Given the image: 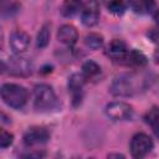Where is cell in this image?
I'll use <instances>...</instances> for the list:
<instances>
[{"instance_id":"6da1fadb","label":"cell","mask_w":159,"mask_h":159,"mask_svg":"<svg viewBox=\"0 0 159 159\" xmlns=\"http://www.w3.org/2000/svg\"><path fill=\"white\" fill-rule=\"evenodd\" d=\"M1 98L11 108H22L29 98V93L25 87L16 83H5L1 86Z\"/></svg>"},{"instance_id":"7a4b0ae2","label":"cell","mask_w":159,"mask_h":159,"mask_svg":"<svg viewBox=\"0 0 159 159\" xmlns=\"http://www.w3.org/2000/svg\"><path fill=\"white\" fill-rule=\"evenodd\" d=\"M34 104L37 111H50L57 106V98L51 86L41 83L34 88Z\"/></svg>"},{"instance_id":"3957f363","label":"cell","mask_w":159,"mask_h":159,"mask_svg":"<svg viewBox=\"0 0 159 159\" xmlns=\"http://www.w3.org/2000/svg\"><path fill=\"white\" fill-rule=\"evenodd\" d=\"M111 93L116 97H129L135 92L133 77L129 75H119L116 77L109 88Z\"/></svg>"},{"instance_id":"277c9868","label":"cell","mask_w":159,"mask_h":159,"mask_svg":"<svg viewBox=\"0 0 159 159\" xmlns=\"http://www.w3.org/2000/svg\"><path fill=\"white\" fill-rule=\"evenodd\" d=\"M153 140L149 135L144 133H137L130 140V153L135 158H142L153 149Z\"/></svg>"},{"instance_id":"5b68a950","label":"cell","mask_w":159,"mask_h":159,"mask_svg":"<svg viewBox=\"0 0 159 159\" xmlns=\"http://www.w3.org/2000/svg\"><path fill=\"white\" fill-rule=\"evenodd\" d=\"M106 114L112 120H128L133 117V107L125 102H112L107 104Z\"/></svg>"},{"instance_id":"8992f818","label":"cell","mask_w":159,"mask_h":159,"mask_svg":"<svg viewBox=\"0 0 159 159\" xmlns=\"http://www.w3.org/2000/svg\"><path fill=\"white\" fill-rule=\"evenodd\" d=\"M81 20L82 24L87 27L94 26L99 20V5L97 0H88L83 4L81 10Z\"/></svg>"},{"instance_id":"52a82bcc","label":"cell","mask_w":159,"mask_h":159,"mask_svg":"<svg viewBox=\"0 0 159 159\" xmlns=\"http://www.w3.org/2000/svg\"><path fill=\"white\" fill-rule=\"evenodd\" d=\"M50 139V133L43 127H32L24 134V143L27 147L45 144Z\"/></svg>"},{"instance_id":"ba28073f","label":"cell","mask_w":159,"mask_h":159,"mask_svg":"<svg viewBox=\"0 0 159 159\" xmlns=\"http://www.w3.org/2000/svg\"><path fill=\"white\" fill-rule=\"evenodd\" d=\"M84 76L80 75V73H75L70 77L68 80V91L72 94V99H73V104L77 106L81 103L82 99V88H83V83H84Z\"/></svg>"},{"instance_id":"9c48e42d","label":"cell","mask_w":159,"mask_h":159,"mask_svg":"<svg viewBox=\"0 0 159 159\" xmlns=\"http://www.w3.org/2000/svg\"><path fill=\"white\" fill-rule=\"evenodd\" d=\"M128 48H127V45L123 40H118V39H114L109 42L108 47H107V55L113 60V61H120L123 62V60L125 58L127 53H128Z\"/></svg>"},{"instance_id":"30bf717a","label":"cell","mask_w":159,"mask_h":159,"mask_svg":"<svg viewBox=\"0 0 159 159\" xmlns=\"http://www.w3.org/2000/svg\"><path fill=\"white\" fill-rule=\"evenodd\" d=\"M9 70L11 73L17 76H27L32 72L31 62L25 57H12L9 62Z\"/></svg>"},{"instance_id":"8fae6325","label":"cell","mask_w":159,"mask_h":159,"mask_svg":"<svg viewBox=\"0 0 159 159\" xmlns=\"http://www.w3.org/2000/svg\"><path fill=\"white\" fill-rule=\"evenodd\" d=\"M9 43H10L12 52L21 53L27 50V47L30 45V37L24 31H15L14 34H11Z\"/></svg>"},{"instance_id":"7c38bea8","label":"cell","mask_w":159,"mask_h":159,"mask_svg":"<svg viewBox=\"0 0 159 159\" xmlns=\"http://www.w3.org/2000/svg\"><path fill=\"white\" fill-rule=\"evenodd\" d=\"M57 39H58L60 42H62L67 46H73L77 42V39H78V34H77L76 27L72 26V25H68V24L62 25L58 29Z\"/></svg>"},{"instance_id":"4fadbf2b","label":"cell","mask_w":159,"mask_h":159,"mask_svg":"<svg viewBox=\"0 0 159 159\" xmlns=\"http://www.w3.org/2000/svg\"><path fill=\"white\" fill-rule=\"evenodd\" d=\"M147 57L143 52L138 51V50H130L128 51L125 58L123 60V63H125L127 66L130 67H144L147 65Z\"/></svg>"},{"instance_id":"5bb4252c","label":"cell","mask_w":159,"mask_h":159,"mask_svg":"<svg viewBox=\"0 0 159 159\" xmlns=\"http://www.w3.org/2000/svg\"><path fill=\"white\" fill-rule=\"evenodd\" d=\"M82 6L83 4L81 0H65L61 6V14L66 17H72L82 10Z\"/></svg>"},{"instance_id":"9a60e30c","label":"cell","mask_w":159,"mask_h":159,"mask_svg":"<svg viewBox=\"0 0 159 159\" xmlns=\"http://www.w3.org/2000/svg\"><path fill=\"white\" fill-rule=\"evenodd\" d=\"M144 119L147 124L152 128L153 133L159 138V107H152L147 112Z\"/></svg>"},{"instance_id":"2e32d148","label":"cell","mask_w":159,"mask_h":159,"mask_svg":"<svg viewBox=\"0 0 159 159\" xmlns=\"http://www.w3.org/2000/svg\"><path fill=\"white\" fill-rule=\"evenodd\" d=\"M109 12L114 15H122L129 6L130 0H104Z\"/></svg>"},{"instance_id":"e0dca14e","label":"cell","mask_w":159,"mask_h":159,"mask_svg":"<svg viewBox=\"0 0 159 159\" xmlns=\"http://www.w3.org/2000/svg\"><path fill=\"white\" fill-rule=\"evenodd\" d=\"M155 9V0H135L133 4V10L139 15H148Z\"/></svg>"},{"instance_id":"ac0fdd59","label":"cell","mask_w":159,"mask_h":159,"mask_svg":"<svg viewBox=\"0 0 159 159\" xmlns=\"http://www.w3.org/2000/svg\"><path fill=\"white\" fill-rule=\"evenodd\" d=\"M101 73V67L93 62V61H87L83 63L82 66V75L84 76V78H93L96 76H98Z\"/></svg>"},{"instance_id":"d6986e66","label":"cell","mask_w":159,"mask_h":159,"mask_svg":"<svg viewBox=\"0 0 159 159\" xmlns=\"http://www.w3.org/2000/svg\"><path fill=\"white\" fill-rule=\"evenodd\" d=\"M84 43L91 50H98L103 46V37L99 34L91 32L84 37Z\"/></svg>"},{"instance_id":"ffe728a7","label":"cell","mask_w":159,"mask_h":159,"mask_svg":"<svg viewBox=\"0 0 159 159\" xmlns=\"http://www.w3.org/2000/svg\"><path fill=\"white\" fill-rule=\"evenodd\" d=\"M50 41V26L48 25H43L40 30V32L37 34V47L43 48L47 46Z\"/></svg>"},{"instance_id":"44dd1931","label":"cell","mask_w":159,"mask_h":159,"mask_svg":"<svg viewBox=\"0 0 159 159\" xmlns=\"http://www.w3.org/2000/svg\"><path fill=\"white\" fill-rule=\"evenodd\" d=\"M12 140H14V135L2 129L1 133H0V147L1 148H7L12 143Z\"/></svg>"},{"instance_id":"7402d4cb","label":"cell","mask_w":159,"mask_h":159,"mask_svg":"<svg viewBox=\"0 0 159 159\" xmlns=\"http://www.w3.org/2000/svg\"><path fill=\"white\" fill-rule=\"evenodd\" d=\"M154 20H155V22H157V25L159 26V9L155 11V14H154Z\"/></svg>"},{"instance_id":"603a6c76","label":"cell","mask_w":159,"mask_h":159,"mask_svg":"<svg viewBox=\"0 0 159 159\" xmlns=\"http://www.w3.org/2000/svg\"><path fill=\"white\" fill-rule=\"evenodd\" d=\"M154 60H155V62H157V63H159V48L154 52Z\"/></svg>"},{"instance_id":"cb8c5ba5","label":"cell","mask_w":159,"mask_h":159,"mask_svg":"<svg viewBox=\"0 0 159 159\" xmlns=\"http://www.w3.org/2000/svg\"><path fill=\"white\" fill-rule=\"evenodd\" d=\"M108 157H109V158H113V157H117V158H124V155H122V154H109Z\"/></svg>"},{"instance_id":"d4e9b609","label":"cell","mask_w":159,"mask_h":159,"mask_svg":"<svg viewBox=\"0 0 159 159\" xmlns=\"http://www.w3.org/2000/svg\"><path fill=\"white\" fill-rule=\"evenodd\" d=\"M1 2H2V4H5V2H6V0H1Z\"/></svg>"}]
</instances>
